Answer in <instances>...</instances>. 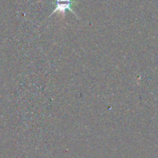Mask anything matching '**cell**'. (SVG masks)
I'll return each mask as SVG.
<instances>
[{
	"label": "cell",
	"instance_id": "cell-1",
	"mask_svg": "<svg viewBox=\"0 0 158 158\" xmlns=\"http://www.w3.org/2000/svg\"><path fill=\"white\" fill-rule=\"evenodd\" d=\"M72 4L73 0H56V8L53 9L52 13L49 15V18L52 16V15H53L54 13H56V12H59V13L62 14V15L64 16L65 13H66V11L69 10L72 13H73V15H75L78 19H80V18H79L78 15H77L75 11L72 9Z\"/></svg>",
	"mask_w": 158,
	"mask_h": 158
}]
</instances>
